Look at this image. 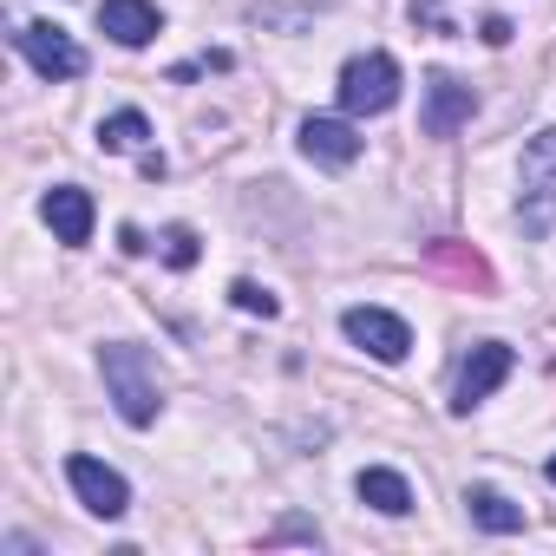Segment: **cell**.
<instances>
[{"instance_id": "obj_1", "label": "cell", "mask_w": 556, "mask_h": 556, "mask_svg": "<svg viewBox=\"0 0 556 556\" xmlns=\"http://www.w3.org/2000/svg\"><path fill=\"white\" fill-rule=\"evenodd\" d=\"M99 374H105V393H112V406H118L125 426H151L164 413V380H157V367H151L144 348L105 341L99 348Z\"/></svg>"}, {"instance_id": "obj_2", "label": "cell", "mask_w": 556, "mask_h": 556, "mask_svg": "<svg viewBox=\"0 0 556 556\" xmlns=\"http://www.w3.org/2000/svg\"><path fill=\"white\" fill-rule=\"evenodd\" d=\"M517 223H523V236H549L556 229V125H543L523 144V164H517Z\"/></svg>"}, {"instance_id": "obj_3", "label": "cell", "mask_w": 556, "mask_h": 556, "mask_svg": "<svg viewBox=\"0 0 556 556\" xmlns=\"http://www.w3.org/2000/svg\"><path fill=\"white\" fill-rule=\"evenodd\" d=\"M393 99H400V60L393 53H361L341 66V112L380 118V112H393Z\"/></svg>"}, {"instance_id": "obj_4", "label": "cell", "mask_w": 556, "mask_h": 556, "mask_svg": "<svg viewBox=\"0 0 556 556\" xmlns=\"http://www.w3.org/2000/svg\"><path fill=\"white\" fill-rule=\"evenodd\" d=\"M341 334H348L361 354L387 361V367H400V361L413 354V328H406L393 308H348V315H341Z\"/></svg>"}, {"instance_id": "obj_5", "label": "cell", "mask_w": 556, "mask_h": 556, "mask_svg": "<svg viewBox=\"0 0 556 556\" xmlns=\"http://www.w3.org/2000/svg\"><path fill=\"white\" fill-rule=\"evenodd\" d=\"M14 40H21V53H27V66H34L40 79H79V73H86L79 40H73L66 27H53V21H27Z\"/></svg>"}, {"instance_id": "obj_6", "label": "cell", "mask_w": 556, "mask_h": 556, "mask_svg": "<svg viewBox=\"0 0 556 556\" xmlns=\"http://www.w3.org/2000/svg\"><path fill=\"white\" fill-rule=\"evenodd\" d=\"M471 112H478V92L465 79H452V73H432L426 79V112H419V131L426 138H458L471 125Z\"/></svg>"}, {"instance_id": "obj_7", "label": "cell", "mask_w": 556, "mask_h": 556, "mask_svg": "<svg viewBox=\"0 0 556 556\" xmlns=\"http://www.w3.org/2000/svg\"><path fill=\"white\" fill-rule=\"evenodd\" d=\"M510 367H517V354L504 348V341H478L471 348V361L458 367V393H452V413H471V406H484L504 380H510Z\"/></svg>"}, {"instance_id": "obj_8", "label": "cell", "mask_w": 556, "mask_h": 556, "mask_svg": "<svg viewBox=\"0 0 556 556\" xmlns=\"http://www.w3.org/2000/svg\"><path fill=\"white\" fill-rule=\"evenodd\" d=\"M66 478H73V491H79V504L92 510V517H125L131 510V484L112 471V465H99V458H86V452H73L66 458Z\"/></svg>"}, {"instance_id": "obj_9", "label": "cell", "mask_w": 556, "mask_h": 556, "mask_svg": "<svg viewBox=\"0 0 556 556\" xmlns=\"http://www.w3.org/2000/svg\"><path fill=\"white\" fill-rule=\"evenodd\" d=\"M40 216H47V229H53L66 249L92 242V223H99V210H92V197H86L79 184H53V190L40 197Z\"/></svg>"}, {"instance_id": "obj_10", "label": "cell", "mask_w": 556, "mask_h": 556, "mask_svg": "<svg viewBox=\"0 0 556 556\" xmlns=\"http://www.w3.org/2000/svg\"><path fill=\"white\" fill-rule=\"evenodd\" d=\"M99 27L118 47H151L164 34V14L151 8V0H99Z\"/></svg>"}, {"instance_id": "obj_11", "label": "cell", "mask_w": 556, "mask_h": 556, "mask_svg": "<svg viewBox=\"0 0 556 556\" xmlns=\"http://www.w3.org/2000/svg\"><path fill=\"white\" fill-rule=\"evenodd\" d=\"M302 151L321 164V170H348L361 157V131L348 118H302Z\"/></svg>"}, {"instance_id": "obj_12", "label": "cell", "mask_w": 556, "mask_h": 556, "mask_svg": "<svg viewBox=\"0 0 556 556\" xmlns=\"http://www.w3.org/2000/svg\"><path fill=\"white\" fill-rule=\"evenodd\" d=\"M354 491H361V504L380 510V517H406V510H413V484H406L393 465H367V471L354 478Z\"/></svg>"}, {"instance_id": "obj_13", "label": "cell", "mask_w": 556, "mask_h": 556, "mask_svg": "<svg viewBox=\"0 0 556 556\" xmlns=\"http://www.w3.org/2000/svg\"><path fill=\"white\" fill-rule=\"evenodd\" d=\"M465 510H471V523H478V530H491V536L523 530V504H510V497H504V491H491V484H471V491H465Z\"/></svg>"}, {"instance_id": "obj_14", "label": "cell", "mask_w": 556, "mask_h": 556, "mask_svg": "<svg viewBox=\"0 0 556 556\" xmlns=\"http://www.w3.org/2000/svg\"><path fill=\"white\" fill-rule=\"evenodd\" d=\"M144 138H151V118H144V112H112V118L99 125V144H105V151H144Z\"/></svg>"}, {"instance_id": "obj_15", "label": "cell", "mask_w": 556, "mask_h": 556, "mask_svg": "<svg viewBox=\"0 0 556 556\" xmlns=\"http://www.w3.org/2000/svg\"><path fill=\"white\" fill-rule=\"evenodd\" d=\"M432 268H445V275H458V282H478V289H491V268H484L478 255H465L458 242H432Z\"/></svg>"}, {"instance_id": "obj_16", "label": "cell", "mask_w": 556, "mask_h": 556, "mask_svg": "<svg viewBox=\"0 0 556 556\" xmlns=\"http://www.w3.org/2000/svg\"><path fill=\"white\" fill-rule=\"evenodd\" d=\"M229 302H236L242 315H262V321H275V315H282V302H275L268 289H255V282H236V289H229Z\"/></svg>"}, {"instance_id": "obj_17", "label": "cell", "mask_w": 556, "mask_h": 556, "mask_svg": "<svg viewBox=\"0 0 556 556\" xmlns=\"http://www.w3.org/2000/svg\"><path fill=\"white\" fill-rule=\"evenodd\" d=\"M164 262H170V268H190V262H197V236H190L184 223L164 229Z\"/></svg>"}, {"instance_id": "obj_18", "label": "cell", "mask_w": 556, "mask_h": 556, "mask_svg": "<svg viewBox=\"0 0 556 556\" xmlns=\"http://www.w3.org/2000/svg\"><path fill=\"white\" fill-rule=\"evenodd\" d=\"M282 543H321V530L315 523H282Z\"/></svg>"}, {"instance_id": "obj_19", "label": "cell", "mask_w": 556, "mask_h": 556, "mask_svg": "<svg viewBox=\"0 0 556 556\" xmlns=\"http://www.w3.org/2000/svg\"><path fill=\"white\" fill-rule=\"evenodd\" d=\"M549 484H556V458H549Z\"/></svg>"}]
</instances>
